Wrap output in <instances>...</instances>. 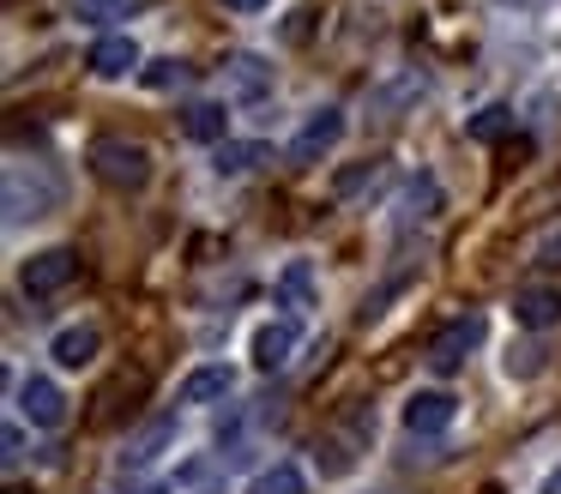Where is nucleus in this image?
<instances>
[{
    "instance_id": "obj_1",
    "label": "nucleus",
    "mask_w": 561,
    "mask_h": 494,
    "mask_svg": "<svg viewBox=\"0 0 561 494\" xmlns=\"http://www.w3.org/2000/svg\"><path fill=\"white\" fill-rule=\"evenodd\" d=\"M91 175L115 193H139L151 181V151L134 139H91Z\"/></svg>"
},
{
    "instance_id": "obj_2",
    "label": "nucleus",
    "mask_w": 561,
    "mask_h": 494,
    "mask_svg": "<svg viewBox=\"0 0 561 494\" xmlns=\"http://www.w3.org/2000/svg\"><path fill=\"white\" fill-rule=\"evenodd\" d=\"M477 344H483V313H453V320L447 325H440V332L435 337H428V368H435V374H459L465 368V356H471V349Z\"/></svg>"
},
{
    "instance_id": "obj_3",
    "label": "nucleus",
    "mask_w": 561,
    "mask_h": 494,
    "mask_svg": "<svg viewBox=\"0 0 561 494\" xmlns=\"http://www.w3.org/2000/svg\"><path fill=\"white\" fill-rule=\"evenodd\" d=\"M79 277V253L73 248H43L31 253L25 265H19V289L25 296H55V289H67Z\"/></svg>"
},
{
    "instance_id": "obj_4",
    "label": "nucleus",
    "mask_w": 561,
    "mask_h": 494,
    "mask_svg": "<svg viewBox=\"0 0 561 494\" xmlns=\"http://www.w3.org/2000/svg\"><path fill=\"white\" fill-rule=\"evenodd\" d=\"M339 139H344V108L327 103V108H314V115L302 120V133L290 139V151H284V157H290L296 169H308V163H320V157H327Z\"/></svg>"
},
{
    "instance_id": "obj_5",
    "label": "nucleus",
    "mask_w": 561,
    "mask_h": 494,
    "mask_svg": "<svg viewBox=\"0 0 561 494\" xmlns=\"http://www.w3.org/2000/svg\"><path fill=\"white\" fill-rule=\"evenodd\" d=\"M55 205V181L49 175H37V169H7V223H37L43 211Z\"/></svg>"
},
{
    "instance_id": "obj_6",
    "label": "nucleus",
    "mask_w": 561,
    "mask_h": 494,
    "mask_svg": "<svg viewBox=\"0 0 561 494\" xmlns=\"http://www.w3.org/2000/svg\"><path fill=\"white\" fill-rule=\"evenodd\" d=\"M19 416H25L31 428H61L67 422V392L49 380V374H25V380H19Z\"/></svg>"
},
{
    "instance_id": "obj_7",
    "label": "nucleus",
    "mask_w": 561,
    "mask_h": 494,
    "mask_svg": "<svg viewBox=\"0 0 561 494\" xmlns=\"http://www.w3.org/2000/svg\"><path fill=\"white\" fill-rule=\"evenodd\" d=\"M453 416H459V404H453L447 392H411V398H404V434H411V440L447 434Z\"/></svg>"
},
{
    "instance_id": "obj_8",
    "label": "nucleus",
    "mask_w": 561,
    "mask_h": 494,
    "mask_svg": "<svg viewBox=\"0 0 561 494\" xmlns=\"http://www.w3.org/2000/svg\"><path fill=\"white\" fill-rule=\"evenodd\" d=\"M296 344H302V332H296V313H284V320H266V325L254 332V368H260V374L290 368Z\"/></svg>"
},
{
    "instance_id": "obj_9",
    "label": "nucleus",
    "mask_w": 561,
    "mask_h": 494,
    "mask_svg": "<svg viewBox=\"0 0 561 494\" xmlns=\"http://www.w3.org/2000/svg\"><path fill=\"white\" fill-rule=\"evenodd\" d=\"M98 349H103V332L91 320H79V325H61V332L49 337V356H55V368H91L98 361Z\"/></svg>"
},
{
    "instance_id": "obj_10",
    "label": "nucleus",
    "mask_w": 561,
    "mask_h": 494,
    "mask_svg": "<svg viewBox=\"0 0 561 494\" xmlns=\"http://www.w3.org/2000/svg\"><path fill=\"white\" fill-rule=\"evenodd\" d=\"M230 392H236V368H224V361H206V368H194V374L182 380L175 404H224Z\"/></svg>"
},
{
    "instance_id": "obj_11",
    "label": "nucleus",
    "mask_w": 561,
    "mask_h": 494,
    "mask_svg": "<svg viewBox=\"0 0 561 494\" xmlns=\"http://www.w3.org/2000/svg\"><path fill=\"white\" fill-rule=\"evenodd\" d=\"M218 72H224V91L242 96V103H248V96H266L272 91V67L260 55H224Z\"/></svg>"
},
{
    "instance_id": "obj_12",
    "label": "nucleus",
    "mask_w": 561,
    "mask_h": 494,
    "mask_svg": "<svg viewBox=\"0 0 561 494\" xmlns=\"http://www.w3.org/2000/svg\"><path fill=\"white\" fill-rule=\"evenodd\" d=\"M278 301L290 313H308V308H320V277H314V265L308 260H290L278 272Z\"/></svg>"
},
{
    "instance_id": "obj_13",
    "label": "nucleus",
    "mask_w": 561,
    "mask_h": 494,
    "mask_svg": "<svg viewBox=\"0 0 561 494\" xmlns=\"http://www.w3.org/2000/svg\"><path fill=\"white\" fill-rule=\"evenodd\" d=\"M134 67H139L134 36H98V43H91V72H98V79H127Z\"/></svg>"
},
{
    "instance_id": "obj_14",
    "label": "nucleus",
    "mask_w": 561,
    "mask_h": 494,
    "mask_svg": "<svg viewBox=\"0 0 561 494\" xmlns=\"http://www.w3.org/2000/svg\"><path fill=\"white\" fill-rule=\"evenodd\" d=\"M513 320H519L525 332L561 325V289H519V296H513Z\"/></svg>"
},
{
    "instance_id": "obj_15",
    "label": "nucleus",
    "mask_w": 561,
    "mask_h": 494,
    "mask_svg": "<svg viewBox=\"0 0 561 494\" xmlns=\"http://www.w3.org/2000/svg\"><path fill=\"white\" fill-rule=\"evenodd\" d=\"M266 157H272V151H266L260 139H224L218 151H211V169L236 181V175H254V169L266 163Z\"/></svg>"
},
{
    "instance_id": "obj_16",
    "label": "nucleus",
    "mask_w": 561,
    "mask_h": 494,
    "mask_svg": "<svg viewBox=\"0 0 561 494\" xmlns=\"http://www.w3.org/2000/svg\"><path fill=\"white\" fill-rule=\"evenodd\" d=\"M175 440V416H158V422H146V428L127 440V452H122V470H139V464H151V458L163 452V446Z\"/></svg>"
},
{
    "instance_id": "obj_17",
    "label": "nucleus",
    "mask_w": 561,
    "mask_h": 494,
    "mask_svg": "<svg viewBox=\"0 0 561 494\" xmlns=\"http://www.w3.org/2000/svg\"><path fill=\"white\" fill-rule=\"evenodd\" d=\"M224 127H230L224 103H187L182 108V133H187V139H199V145H211V151L224 145Z\"/></svg>"
},
{
    "instance_id": "obj_18",
    "label": "nucleus",
    "mask_w": 561,
    "mask_h": 494,
    "mask_svg": "<svg viewBox=\"0 0 561 494\" xmlns=\"http://www.w3.org/2000/svg\"><path fill=\"white\" fill-rule=\"evenodd\" d=\"M435 205H440L435 175H416L411 187H404V199H399V235H404L411 223H428V217H435Z\"/></svg>"
},
{
    "instance_id": "obj_19",
    "label": "nucleus",
    "mask_w": 561,
    "mask_h": 494,
    "mask_svg": "<svg viewBox=\"0 0 561 494\" xmlns=\"http://www.w3.org/2000/svg\"><path fill=\"white\" fill-rule=\"evenodd\" d=\"M139 84H146V91H187V84H194V67H187V60H175V55H163V60H146V67H139Z\"/></svg>"
},
{
    "instance_id": "obj_20",
    "label": "nucleus",
    "mask_w": 561,
    "mask_h": 494,
    "mask_svg": "<svg viewBox=\"0 0 561 494\" xmlns=\"http://www.w3.org/2000/svg\"><path fill=\"white\" fill-rule=\"evenodd\" d=\"M146 0H73V19L79 24H115V19H134Z\"/></svg>"
},
{
    "instance_id": "obj_21",
    "label": "nucleus",
    "mask_w": 561,
    "mask_h": 494,
    "mask_svg": "<svg viewBox=\"0 0 561 494\" xmlns=\"http://www.w3.org/2000/svg\"><path fill=\"white\" fill-rule=\"evenodd\" d=\"M465 133H471L477 145L501 139V133H513V108H507V103H489V108H477V115L465 120Z\"/></svg>"
},
{
    "instance_id": "obj_22",
    "label": "nucleus",
    "mask_w": 561,
    "mask_h": 494,
    "mask_svg": "<svg viewBox=\"0 0 561 494\" xmlns=\"http://www.w3.org/2000/svg\"><path fill=\"white\" fill-rule=\"evenodd\" d=\"M248 494H308V476L296 464H272V470H260L254 476V489Z\"/></svg>"
},
{
    "instance_id": "obj_23",
    "label": "nucleus",
    "mask_w": 561,
    "mask_h": 494,
    "mask_svg": "<svg viewBox=\"0 0 561 494\" xmlns=\"http://www.w3.org/2000/svg\"><path fill=\"white\" fill-rule=\"evenodd\" d=\"M387 175V163H380V157H368V163H356V169H344L339 181H332V193H339V199H351V193H363V187H375V181Z\"/></svg>"
},
{
    "instance_id": "obj_24",
    "label": "nucleus",
    "mask_w": 561,
    "mask_h": 494,
    "mask_svg": "<svg viewBox=\"0 0 561 494\" xmlns=\"http://www.w3.org/2000/svg\"><path fill=\"white\" fill-rule=\"evenodd\" d=\"M537 374H543V344L507 349V380H537Z\"/></svg>"
},
{
    "instance_id": "obj_25",
    "label": "nucleus",
    "mask_w": 561,
    "mask_h": 494,
    "mask_svg": "<svg viewBox=\"0 0 561 494\" xmlns=\"http://www.w3.org/2000/svg\"><path fill=\"white\" fill-rule=\"evenodd\" d=\"M320 452H327V458H320V476H351V470H356V458L344 452V440H327Z\"/></svg>"
},
{
    "instance_id": "obj_26",
    "label": "nucleus",
    "mask_w": 561,
    "mask_h": 494,
    "mask_svg": "<svg viewBox=\"0 0 561 494\" xmlns=\"http://www.w3.org/2000/svg\"><path fill=\"white\" fill-rule=\"evenodd\" d=\"M537 265H543V272H561V229H549V235L537 241Z\"/></svg>"
},
{
    "instance_id": "obj_27",
    "label": "nucleus",
    "mask_w": 561,
    "mask_h": 494,
    "mask_svg": "<svg viewBox=\"0 0 561 494\" xmlns=\"http://www.w3.org/2000/svg\"><path fill=\"white\" fill-rule=\"evenodd\" d=\"M0 452H7V464H19V458H25V428H19V422H7V428H0Z\"/></svg>"
},
{
    "instance_id": "obj_28",
    "label": "nucleus",
    "mask_w": 561,
    "mask_h": 494,
    "mask_svg": "<svg viewBox=\"0 0 561 494\" xmlns=\"http://www.w3.org/2000/svg\"><path fill=\"white\" fill-rule=\"evenodd\" d=\"M224 7H230V12H266L272 0H224Z\"/></svg>"
},
{
    "instance_id": "obj_29",
    "label": "nucleus",
    "mask_w": 561,
    "mask_h": 494,
    "mask_svg": "<svg viewBox=\"0 0 561 494\" xmlns=\"http://www.w3.org/2000/svg\"><path fill=\"white\" fill-rule=\"evenodd\" d=\"M543 494H561V464L549 470V482H543Z\"/></svg>"
},
{
    "instance_id": "obj_30",
    "label": "nucleus",
    "mask_w": 561,
    "mask_h": 494,
    "mask_svg": "<svg viewBox=\"0 0 561 494\" xmlns=\"http://www.w3.org/2000/svg\"><path fill=\"white\" fill-rule=\"evenodd\" d=\"M134 494H170V489H163V482H139Z\"/></svg>"
},
{
    "instance_id": "obj_31",
    "label": "nucleus",
    "mask_w": 561,
    "mask_h": 494,
    "mask_svg": "<svg viewBox=\"0 0 561 494\" xmlns=\"http://www.w3.org/2000/svg\"><path fill=\"white\" fill-rule=\"evenodd\" d=\"M513 7H531V0H513Z\"/></svg>"
}]
</instances>
